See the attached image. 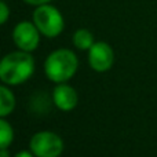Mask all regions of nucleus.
<instances>
[{"instance_id":"1","label":"nucleus","mask_w":157,"mask_h":157,"mask_svg":"<svg viewBox=\"0 0 157 157\" xmlns=\"http://www.w3.org/2000/svg\"><path fill=\"white\" fill-rule=\"evenodd\" d=\"M35 72V61L28 51H15L6 55L0 63V78L8 86H18Z\"/></svg>"},{"instance_id":"2","label":"nucleus","mask_w":157,"mask_h":157,"mask_svg":"<svg viewBox=\"0 0 157 157\" xmlns=\"http://www.w3.org/2000/svg\"><path fill=\"white\" fill-rule=\"evenodd\" d=\"M77 57L71 50L61 48L51 52L44 63L47 77L54 83H63L75 76L77 72Z\"/></svg>"},{"instance_id":"3","label":"nucleus","mask_w":157,"mask_h":157,"mask_svg":"<svg viewBox=\"0 0 157 157\" xmlns=\"http://www.w3.org/2000/svg\"><path fill=\"white\" fill-rule=\"evenodd\" d=\"M33 22L47 37H55L63 30V18L55 7L41 4L33 13Z\"/></svg>"},{"instance_id":"4","label":"nucleus","mask_w":157,"mask_h":157,"mask_svg":"<svg viewBox=\"0 0 157 157\" xmlns=\"http://www.w3.org/2000/svg\"><path fill=\"white\" fill-rule=\"evenodd\" d=\"M29 147L36 157H59L63 150V142L57 134L43 131L32 136Z\"/></svg>"},{"instance_id":"5","label":"nucleus","mask_w":157,"mask_h":157,"mask_svg":"<svg viewBox=\"0 0 157 157\" xmlns=\"http://www.w3.org/2000/svg\"><path fill=\"white\" fill-rule=\"evenodd\" d=\"M39 32L40 30L37 29V26L28 21L24 22H19L15 28H14V32H13V39H14V43L17 44L19 50L22 51H33V50L37 48L39 46Z\"/></svg>"},{"instance_id":"6","label":"nucleus","mask_w":157,"mask_h":157,"mask_svg":"<svg viewBox=\"0 0 157 157\" xmlns=\"http://www.w3.org/2000/svg\"><path fill=\"white\" fill-rule=\"evenodd\" d=\"M114 61L113 50L109 44L103 41L94 43L92 47L88 50V62L94 71L97 72H106L112 68Z\"/></svg>"},{"instance_id":"7","label":"nucleus","mask_w":157,"mask_h":157,"mask_svg":"<svg viewBox=\"0 0 157 157\" xmlns=\"http://www.w3.org/2000/svg\"><path fill=\"white\" fill-rule=\"evenodd\" d=\"M52 98H54L55 106L65 112L72 110L77 105V92L68 84L61 83L59 86L55 87L54 92H52Z\"/></svg>"},{"instance_id":"8","label":"nucleus","mask_w":157,"mask_h":157,"mask_svg":"<svg viewBox=\"0 0 157 157\" xmlns=\"http://www.w3.org/2000/svg\"><path fill=\"white\" fill-rule=\"evenodd\" d=\"M15 108V98H14L13 92L3 86L0 88V114L2 117H6L10 114Z\"/></svg>"},{"instance_id":"9","label":"nucleus","mask_w":157,"mask_h":157,"mask_svg":"<svg viewBox=\"0 0 157 157\" xmlns=\"http://www.w3.org/2000/svg\"><path fill=\"white\" fill-rule=\"evenodd\" d=\"M73 44L78 50H90L94 44V37L87 29H78L73 35Z\"/></svg>"},{"instance_id":"10","label":"nucleus","mask_w":157,"mask_h":157,"mask_svg":"<svg viewBox=\"0 0 157 157\" xmlns=\"http://www.w3.org/2000/svg\"><path fill=\"white\" fill-rule=\"evenodd\" d=\"M13 139H14L13 128L4 119H2L0 120V147L2 149L7 147L13 142Z\"/></svg>"},{"instance_id":"11","label":"nucleus","mask_w":157,"mask_h":157,"mask_svg":"<svg viewBox=\"0 0 157 157\" xmlns=\"http://www.w3.org/2000/svg\"><path fill=\"white\" fill-rule=\"evenodd\" d=\"M7 18H8V7L4 2H2L0 3V22L6 24Z\"/></svg>"},{"instance_id":"12","label":"nucleus","mask_w":157,"mask_h":157,"mask_svg":"<svg viewBox=\"0 0 157 157\" xmlns=\"http://www.w3.org/2000/svg\"><path fill=\"white\" fill-rule=\"evenodd\" d=\"M24 2H26L28 4H33V6H41V4H47L48 2H51V0H24Z\"/></svg>"},{"instance_id":"13","label":"nucleus","mask_w":157,"mask_h":157,"mask_svg":"<svg viewBox=\"0 0 157 157\" xmlns=\"http://www.w3.org/2000/svg\"><path fill=\"white\" fill-rule=\"evenodd\" d=\"M15 157H33V155L30 152H19Z\"/></svg>"},{"instance_id":"14","label":"nucleus","mask_w":157,"mask_h":157,"mask_svg":"<svg viewBox=\"0 0 157 157\" xmlns=\"http://www.w3.org/2000/svg\"><path fill=\"white\" fill-rule=\"evenodd\" d=\"M0 157H8L7 147H3V149H0Z\"/></svg>"}]
</instances>
